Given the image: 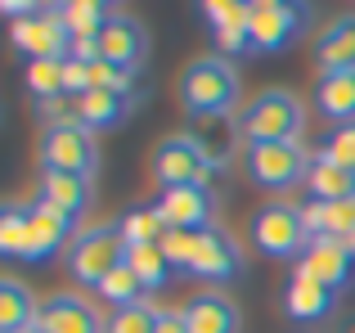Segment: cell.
I'll return each mask as SVG.
<instances>
[{"mask_svg": "<svg viewBox=\"0 0 355 333\" xmlns=\"http://www.w3.org/2000/svg\"><path fill=\"white\" fill-rule=\"evenodd\" d=\"M180 104L189 117H230L243 108V81L239 68L225 54H202L180 72Z\"/></svg>", "mask_w": 355, "mask_h": 333, "instance_id": "cell-1", "label": "cell"}, {"mask_svg": "<svg viewBox=\"0 0 355 333\" xmlns=\"http://www.w3.org/2000/svg\"><path fill=\"white\" fill-rule=\"evenodd\" d=\"M243 144H284L306 135V104L288 86H270L261 95H252L248 104L234 113Z\"/></svg>", "mask_w": 355, "mask_h": 333, "instance_id": "cell-2", "label": "cell"}, {"mask_svg": "<svg viewBox=\"0 0 355 333\" xmlns=\"http://www.w3.org/2000/svg\"><path fill=\"white\" fill-rule=\"evenodd\" d=\"M126 253H130V244H126V234H121V221H99V225L81 230V234L72 239L68 275L77 284H86V289H99V284L126 262Z\"/></svg>", "mask_w": 355, "mask_h": 333, "instance_id": "cell-3", "label": "cell"}, {"mask_svg": "<svg viewBox=\"0 0 355 333\" xmlns=\"http://www.w3.org/2000/svg\"><path fill=\"white\" fill-rule=\"evenodd\" d=\"M311 153L302 149V140H284V144H243V171L252 185L270 194H284L293 185H306L311 176Z\"/></svg>", "mask_w": 355, "mask_h": 333, "instance_id": "cell-4", "label": "cell"}, {"mask_svg": "<svg viewBox=\"0 0 355 333\" xmlns=\"http://www.w3.org/2000/svg\"><path fill=\"white\" fill-rule=\"evenodd\" d=\"M211 176H220V166L207 158V149L198 144L193 131H175L162 135L153 149V180L162 189H175V185H211Z\"/></svg>", "mask_w": 355, "mask_h": 333, "instance_id": "cell-5", "label": "cell"}, {"mask_svg": "<svg viewBox=\"0 0 355 333\" xmlns=\"http://www.w3.org/2000/svg\"><path fill=\"white\" fill-rule=\"evenodd\" d=\"M41 166L45 171H68V176L95 180V166H99L95 131H90L86 122H77V117L45 126V135H41Z\"/></svg>", "mask_w": 355, "mask_h": 333, "instance_id": "cell-6", "label": "cell"}, {"mask_svg": "<svg viewBox=\"0 0 355 333\" xmlns=\"http://www.w3.org/2000/svg\"><path fill=\"white\" fill-rule=\"evenodd\" d=\"M252 244L266 257H279V262H297L311 244V230L302 221V207L293 203H266V207L252 216Z\"/></svg>", "mask_w": 355, "mask_h": 333, "instance_id": "cell-7", "label": "cell"}, {"mask_svg": "<svg viewBox=\"0 0 355 333\" xmlns=\"http://www.w3.org/2000/svg\"><path fill=\"white\" fill-rule=\"evenodd\" d=\"M311 23V0H266L252 5V54H279Z\"/></svg>", "mask_w": 355, "mask_h": 333, "instance_id": "cell-8", "label": "cell"}, {"mask_svg": "<svg viewBox=\"0 0 355 333\" xmlns=\"http://www.w3.org/2000/svg\"><path fill=\"white\" fill-rule=\"evenodd\" d=\"M239 271H243V244L239 239L225 225L202 230L198 248H193V262H189V275H198V280H207L216 289V284H230Z\"/></svg>", "mask_w": 355, "mask_h": 333, "instance_id": "cell-9", "label": "cell"}, {"mask_svg": "<svg viewBox=\"0 0 355 333\" xmlns=\"http://www.w3.org/2000/svg\"><path fill=\"white\" fill-rule=\"evenodd\" d=\"M162 212L166 230H211L216 225V198H211V185H175V189H162L153 203Z\"/></svg>", "mask_w": 355, "mask_h": 333, "instance_id": "cell-10", "label": "cell"}, {"mask_svg": "<svg viewBox=\"0 0 355 333\" xmlns=\"http://www.w3.org/2000/svg\"><path fill=\"white\" fill-rule=\"evenodd\" d=\"M297 275H311V280H320L324 289L342 293L351 284V275H355V257H351V248L342 244V239L320 234V239L306 244L302 257H297Z\"/></svg>", "mask_w": 355, "mask_h": 333, "instance_id": "cell-11", "label": "cell"}, {"mask_svg": "<svg viewBox=\"0 0 355 333\" xmlns=\"http://www.w3.org/2000/svg\"><path fill=\"white\" fill-rule=\"evenodd\" d=\"M72 41L77 36L68 32L63 14H32V18H18L14 23V45L32 59H68L72 54Z\"/></svg>", "mask_w": 355, "mask_h": 333, "instance_id": "cell-12", "label": "cell"}, {"mask_svg": "<svg viewBox=\"0 0 355 333\" xmlns=\"http://www.w3.org/2000/svg\"><path fill=\"white\" fill-rule=\"evenodd\" d=\"M108 325L99 320L95 302L81 298V293H50L41 302V316H36V333H104Z\"/></svg>", "mask_w": 355, "mask_h": 333, "instance_id": "cell-13", "label": "cell"}, {"mask_svg": "<svg viewBox=\"0 0 355 333\" xmlns=\"http://www.w3.org/2000/svg\"><path fill=\"white\" fill-rule=\"evenodd\" d=\"M72 225L77 221L63 216L59 207H50V203L36 198L32 203V230H27V248H23V262H50L54 253H63V248H72Z\"/></svg>", "mask_w": 355, "mask_h": 333, "instance_id": "cell-14", "label": "cell"}, {"mask_svg": "<svg viewBox=\"0 0 355 333\" xmlns=\"http://www.w3.org/2000/svg\"><path fill=\"white\" fill-rule=\"evenodd\" d=\"M144 54H148V36H144V27H139V18H130V14L108 18L104 32H99V59L117 63V68H126V72H139Z\"/></svg>", "mask_w": 355, "mask_h": 333, "instance_id": "cell-15", "label": "cell"}, {"mask_svg": "<svg viewBox=\"0 0 355 333\" xmlns=\"http://www.w3.org/2000/svg\"><path fill=\"white\" fill-rule=\"evenodd\" d=\"M184 325L189 333H239L243 329V316L234 307V298H225L220 289H202L184 302Z\"/></svg>", "mask_w": 355, "mask_h": 333, "instance_id": "cell-16", "label": "cell"}, {"mask_svg": "<svg viewBox=\"0 0 355 333\" xmlns=\"http://www.w3.org/2000/svg\"><path fill=\"white\" fill-rule=\"evenodd\" d=\"M77 122H86L90 131H113L135 113V90H86L81 99H72Z\"/></svg>", "mask_w": 355, "mask_h": 333, "instance_id": "cell-17", "label": "cell"}, {"mask_svg": "<svg viewBox=\"0 0 355 333\" xmlns=\"http://www.w3.org/2000/svg\"><path fill=\"white\" fill-rule=\"evenodd\" d=\"M333 307H338V293L324 289L320 280L311 275H297L284 284V316L288 320H302V325H315V320H329Z\"/></svg>", "mask_w": 355, "mask_h": 333, "instance_id": "cell-18", "label": "cell"}, {"mask_svg": "<svg viewBox=\"0 0 355 333\" xmlns=\"http://www.w3.org/2000/svg\"><path fill=\"white\" fill-rule=\"evenodd\" d=\"M315 68L320 72H355V14H342L315 36Z\"/></svg>", "mask_w": 355, "mask_h": 333, "instance_id": "cell-19", "label": "cell"}, {"mask_svg": "<svg viewBox=\"0 0 355 333\" xmlns=\"http://www.w3.org/2000/svg\"><path fill=\"white\" fill-rule=\"evenodd\" d=\"M41 203L59 207L63 216L81 221L95 203V185L86 176H68V171H41Z\"/></svg>", "mask_w": 355, "mask_h": 333, "instance_id": "cell-20", "label": "cell"}, {"mask_svg": "<svg viewBox=\"0 0 355 333\" xmlns=\"http://www.w3.org/2000/svg\"><path fill=\"white\" fill-rule=\"evenodd\" d=\"M315 108L329 122L351 126L355 122V72H320L315 77Z\"/></svg>", "mask_w": 355, "mask_h": 333, "instance_id": "cell-21", "label": "cell"}, {"mask_svg": "<svg viewBox=\"0 0 355 333\" xmlns=\"http://www.w3.org/2000/svg\"><path fill=\"white\" fill-rule=\"evenodd\" d=\"M41 302L32 298L23 280H0V333H27L36 329Z\"/></svg>", "mask_w": 355, "mask_h": 333, "instance_id": "cell-22", "label": "cell"}, {"mask_svg": "<svg viewBox=\"0 0 355 333\" xmlns=\"http://www.w3.org/2000/svg\"><path fill=\"white\" fill-rule=\"evenodd\" d=\"M302 221L311 230V239L329 234V239H347L355 234V198H338V203H306L302 207Z\"/></svg>", "mask_w": 355, "mask_h": 333, "instance_id": "cell-23", "label": "cell"}, {"mask_svg": "<svg viewBox=\"0 0 355 333\" xmlns=\"http://www.w3.org/2000/svg\"><path fill=\"white\" fill-rule=\"evenodd\" d=\"M306 189H311L315 203H338V198H355V171L338 166L333 158L315 153L311 176H306Z\"/></svg>", "mask_w": 355, "mask_h": 333, "instance_id": "cell-24", "label": "cell"}, {"mask_svg": "<svg viewBox=\"0 0 355 333\" xmlns=\"http://www.w3.org/2000/svg\"><path fill=\"white\" fill-rule=\"evenodd\" d=\"M193 135H198V144L207 149V158L216 162L220 171H225V158L234 153V144H243V135H239V122H234V117H202V126H198Z\"/></svg>", "mask_w": 355, "mask_h": 333, "instance_id": "cell-25", "label": "cell"}, {"mask_svg": "<svg viewBox=\"0 0 355 333\" xmlns=\"http://www.w3.org/2000/svg\"><path fill=\"white\" fill-rule=\"evenodd\" d=\"M126 262H130V271L139 275V284H144V293L162 289V284L171 280V271H175V266L166 262L162 244H139V248H130V253H126Z\"/></svg>", "mask_w": 355, "mask_h": 333, "instance_id": "cell-26", "label": "cell"}, {"mask_svg": "<svg viewBox=\"0 0 355 333\" xmlns=\"http://www.w3.org/2000/svg\"><path fill=\"white\" fill-rule=\"evenodd\" d=\"M27 230H32V203H5L0 207V253L23 257Z\"/></svg>", "mask_w": 355, "mask_h": 333, "instance_id": "cell-27", "label": "cell"}, {"mask_svg": "<svg viewBox=\"0 0 355 333\" xmlns=\"http://www.w3.org/2000/svg\"><path fill=\"white\" fill-rule=\"evenodd\" d=\"M27 90L36 104H54L63 95V59H32L27 63Z\"/></svg>", "mask_w": 355, "mask_h": 333, "instance_id": "cell-28", "label": "cell"}, {"mask_svg": "<svg viewBox=\"0 0 355 333\" xmlns=\"http://www.w3.org/2000/svg\"><path fill=\"white\" fill-rule=\"evenodd\" d=\"M99 298L108 302L113 311H121V307H135V302H144V284H139V275L130 271V262H121L113 275H108L104 284H99Z\"/></svg>", "mask_w": 355, "mask_h": 333, "instance_id": "cell-29", "label": "cell"}, {"mask_svg": "<svg viewBox=\"0 0 355 333\" xmlns=\"http://www.w3.org/2000/svg\"><path fill=\"white\" fill-rule=\"evenodd\" d=\"M108 0H72L68 9H63V23H68V32L77 36H99L104 32V23H108Z\"/></svg>", "mask_w": 355, "mask_h": 333, "instance_id": "cell-30", "label": "cell"}, {"mask_svg": "<svg viewBox=\"0 0 355 333\" xmlns=\"http://www.w3.org/2000/svg\"><path fill=\"white\" fill-rule=\"evenodd\" d=\"M162 325V307H153V302H135V307H121L108 316V329L104 333H157Z\"/></svg>", "mask_w": 355, "mask_h": 333, "instance_id": "cell-31", "label": "cell"}, {"mask_svg": "<svg viewBox=\"0 0 355 333\" xmlns=\"http://www.w3.org/2000/svg\"><path fill=\"white\" fill-rule=\"evenodd\" d=\"M121 234H126L130 248H139V244H162L166 221H162V212H157V207H135V212H126V216H121Z\"/></svg>", "mask_w": 355, "mask_h": 333, "instance_id": "cell-32", "label": "cell"}, {"mask_svg": "<svg viewBox=\"0 0 355 333\" xmlns=\"http://www.w3.org/2000/svg\"><path fill=\"white\" fill-rule=\"evenodd\" d=\"M320 153H324V158H333L338 166H347V171H355V122L351 126H333V131L324 135Z\"/></svg>", "mask_w": 355, "mask_h": 333, "instance_id": "cell-33", "label": "cell"}, {"mask_svg": "<svg viewBox=\"0 0 355 333\" xmlns=\"http://www.w3.org/2000/svg\"><path fill=\"white\" fill-rule=\"evenodd\" d=\"M193 248H198V230H166L162 234V253L175 271H189L193 262Z\"/></svg>", "mask_w": 355, "mask_h": 333, "instance_id": "cell-34", "label": "cell"}, {"mask_svg": "<svg viewBox=\"0 0 355 333\" xmlns=\"http://www.w3.org/2000/svg\"><path fill=\"white\" fill-rule=\"evenodd\" d=\"M95 86L99 90H135V72L117 68V63H95Z\"/></svg>", "mask_w": 355, "mask_h": 333, "instance_id": "cell-35", "label": "cell"}, {"mask_svg": "<svg viewBox=\"0 0 355 333\" xmlns=\"http://www.w3.org/2000/svg\"><path fill=\"white\" fill-rule=\"evenodd\" d=\"M252 0H198V9H202V18L211 23V32H216L220 23H230V18L239 14V9H248Z\"/></svg>", "mask_w": 355, "mask_h": 333, "instance_id": "cell-36", "label": "cell"}, {"mask_svg": "<svg viewBox=\"0 0 355 333\" xmlns=\"http://www.w3.org/2000/svg\"><path fill=\"white\" fill-rule=\"evenodd\" d=\"M0 9H5L9 18H32V14H41V0H0Z\"/></svg>", "mask_w": 355, "mask_h": 333, "instance_id": "cell-37", "label": "cell"}, {"mask_svg": "<svg viewBox=\"0 0 355 333\" xmlns=\"http://www.w3.org/2000/svg\"><path fill=\"white\" fill-rule=\"evenodd\" d=\"M157 333H189V325H184V311H162V325H157Z\"/></svg>", "mask_w": 355, "mask_h": 333, "instance_id": "cell-38", "label": "cell"}, {"mask_svg": "<svg viewBox=\"0 0 355 333\" xmlns=\"http://www.w3.org/2000/svg\"><path fill=\"white\" fill-rule=\"evenodd\" d=\"M333 333H355V311H347V316H338V325H333Z\"/></svg>", "mask_w": 355, "mask_h": 333, "instance_id": "cell-39", "label": "cell"}, {"mask_svg": "<svg viewBox=\"0 0 355 333\" xmlns=\"http://www.w3.org/2000/svg\"><path fill=\"white\" fill-rule=\"evenodd\" d=\"M68 5H72V0H41V9H45V14H63Z\"/></svg>", "mask_w": 355, "mask_h": 333, "instance_id": "cell-40", "label": "cell"}, {"mask_svg": "<svg viewBox=\"0 0 355 333\" xmlns=\"http://www.w3.org/2000/svg\"><path fill=\"white\" fill-rule=\"evenodd\" d=\"M342 244H347V248H351V257H355V234H347V239H342Z\"/></svg>", "mask_w": 355, "mask_h": 333, "instance_id": "cell-41", "label": "cell"}, {"mask_svg": "<svg viewBox=\"0 0 355 333\" xmlns=\"http://www.w3.org/2000/svg\"><path fill=\"white\" fill-rule=\"evenodd\" d=\"M252 5H266V0H252Z\"/></svg>", "mask_w": 355, "mask_h": 333, "instance_id": "cell-42", "label": "cell"}, {"mask_svg": "<svg viewBox=\"0 0 355 333\" xmlns=\"http://www.w3.org/2000/svg\"><path fill=\"white\" fill-rule=\"evenodd\" d=\"M27 333H36V329H27Z\"/></svg>", "mask_w": 355, "mask_h": 333, "instance_id": "cell-43", "label": "cell"}, {"mask_svg": "<svg viewBox=\"0 0 355 333\" xmlns=\"http://www.w3.org/2000/svg\"><path fill=\"white\" fill-rule=\"evenodd\" d=\"M108 5H113V0H108Z\"/></svg>", "mask_w": 355, "mask_h": 333, "instance_id": "cell-44", "label": "cell"}]
</instances>
